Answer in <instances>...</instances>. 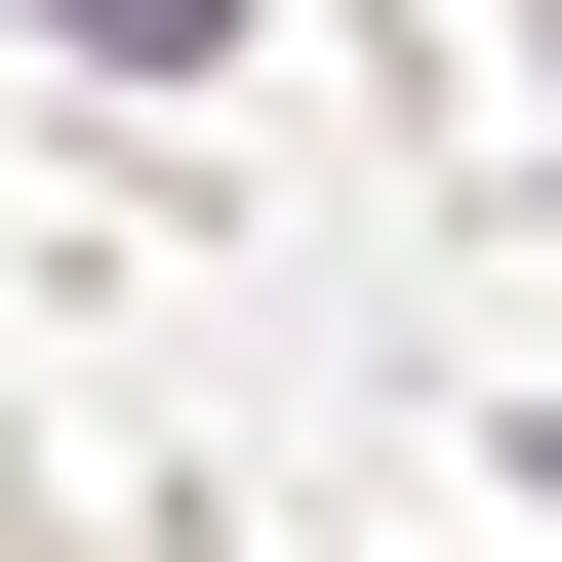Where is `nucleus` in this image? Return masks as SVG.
Segmentation results:
<instances>
[{"instance_id": "1", "label": "nucleus", "mask_w": 562, "mask_h": 562, "mask_svg": "<svg viewBox=\"0 0 562 562\" xmlns=\"http://www.w3.org/2000/svg\"><path fill=\"white\" fill-rule=\"evenodd\" d=\"M81 41H241V0H81Z\"/></svg>"}]
</instances>
